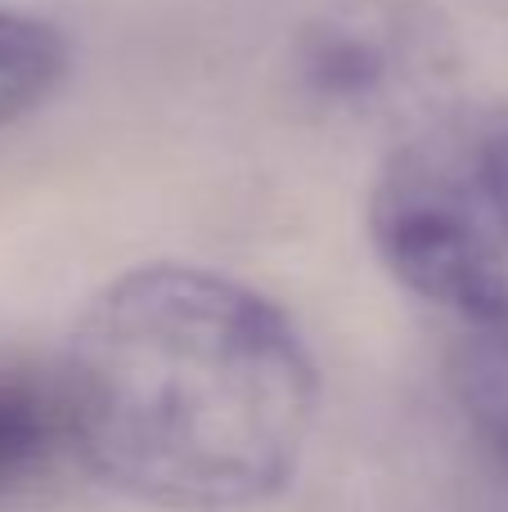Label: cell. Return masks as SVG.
Segmentation results:
<instances>
[{
	"instance_id": "obj_1",
	"label": "cell",
	"mask_w": 508,
	"mask_h": 512,
	"mask_svg": "<svg viewBox=\"0 0 508 512\" xmlns=\"http://www.w3.org/2000/svg\"><path fill=\"white\" fill-rule=\"evenodd\" d=\"M81 472L162 512H243L297 477L320 378L252 283L140 265L90 297L59 351Z\"/></svg>"
},
{
	"instance_id": "obj_2",
	"label": "cell",
	"mask_w": 508,
	"mask_h": 512,
	"mask_svg": "<svg viewBox=\"0 0 508 512\" xmlns=\"http://www.w3.org/2000/svg\"><path fill=\"white\" fill-rule=\"evenodd\" d=\"M365 221L405 292L468 328H508V113L414 126L378 167Z\"/></svg>"
},
{
	"instance_id": "obj_3",
	"label": "cell",
	"mask_w": 508,
	"mask_h": 512,
	"mask_svg": "<svg viewBox=\"0 0 508 512\" xmlns=\"http://www.w3.org/2000/svg\"><path fill=\"white\" fill-rule=\"evenodd\" d=\"M446 68V32L419 0H347L293 45V77L311 104L378 117L414 104Z\"/></svg>"
},
{
	"instance_id": "obj_4",
	"label": "cell",
	"mask_w": 508,
	"mask_h": 512,
	"mask_svg": "<svg viewBox=\"0 0 508 512\" xmlns=\"http://www.w3.org/2000/svg\"><path fill=\"white\" fill-rule=\"evenodd\" d=\"M81 472L59 355L0 351V512L59 499Z\"/></svg>"
},
{
	"instance_id": "obj_5",
	"label": "cell",
	"mask_w": 508,
	"mask_h": 512,
	"mask_svg": "<svg viewBox=\"0 0 508 512\" xmlns=\"http://www.w3.org/2000/svg\"><path fill=\"white\" fill-rule=\"evenodd\" d=\"M68 72V41L59 27L0 5V131L23 122L59 90Z\"/></svg>"
},
{
	"instance_id": "obj_6",
	"label": "cell",
	"mask_w": 508,
	"mask_h": 512,
	"mask_svg": "<svg viewBox=\"0 0 508 512\" xmlns=\"http://www.w3.org/2000/svg\"><path fill=\"white\" fill-rule=\"evenodd\" d=\"M450 387L477 441L508 472V328H468L450 360Z\"/></svg>"
}]
</instances>
